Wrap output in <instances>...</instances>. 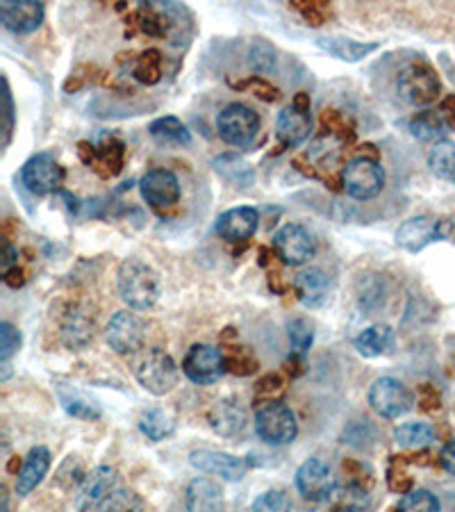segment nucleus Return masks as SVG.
<instances>
[{"instance_id":"1","label":"nucleus","mask_w":455,"mask_h":512,"mask_svg":"<svg viewBox=\"0 0 455 512\" xmlns=\"http://www.w3.org/2000/svg\"><path fill=\"white\" fill-rule=\"evenodd\" d=\"M121 299L132 310H151L160 301L162 280L160 274L139 258H128L121 262L117 276Z\"/></svg>"},{"instance_id":"2","label":"nucleus","mask_w":455,"mask_h":512,"mask_svg":"<svg viewBox=\"0 0 455 512\" xmlns=\"http://www.w3.org/2000/svg\"><path fill=\"white\" fill-rule=\"evenodd\" d=\"M255 433L269 447H287L299 435V424L292 408L280 401H267L255 412Z\"/></svg>"},{"instance_id":"3","label":"nucleus","mask_w":455,"mask_h":512,"mask_svg":"<svg viewBox=\"0 0 455 512\" xmlns=\"http://www.w3.org/2000/svg\"><path fill=\"white\" fill-rule=\"evenodd\" d=\"M396 89H399V96L405 103L424 107L437 101L442 85L433 66L426 62H410L403 66L399 78H396Z\"/></svg>"},{"instance_id":"4","label":"nucleus","mask_w":455,"mask_h":512,"mask_svg":"<svg viewBox=\"0 0 455 512\" xmlns=\"http://www.w3.org/2000/svg\"><path fill=\"white\" fill-rule=\"evenodd\" d=\"M135 376L146 392H151L155 396H164L178 385L180 371L167 351L151 349L146 351L142 355V360L137 362Z\"/></svg>"},{"instance_id":"5","label":"nucleus","mask_w":455,"mask_h":512,"mask_svg":"<svg viewBox=\"0 0 455 512\" xmlns=\"http://www.w3.org/2000/svg\"><path fill=\"white\" fill-rule=\"evenodd\" d=\"M217 130L223 142L230 146H251L260 132V117L248 105L230 103L219 112Z\"/></svg>"},{"instance_id":"6","label":"nucleus","mask_w":455,"mask_h":512,"mask_svg":"<svg viewBox=\"0 0 455 512\" xmlns=\"http://www.w3.org/2000/svg\"><path fill=\"white\" fill-rule=\"evenodd\" d=\"M344 192L355 201H371L385 187V169L371 158H355L342 173Z\"/></svg>"},{"instance_id":"7","label":"nucleus","mask_w":455,"mask_h":512,"mask_svg":"<svg viewBox=\"0 0 455 512\" xmlns=\"http://www.w3.org/2000/svg\"><path fill=\"white\" fill-rule=\"evenodd\" d=\"M228 371V360L219 346L194 344L182 360V374L196 385H212Z\"/></svg>"},{"instance_id":"8","label":"nucleus","mask_w":455,"mask_h":512,"mask_svg":"<svg viewBox=\"0 0 455 512\" xmlns=\"http://www.w3.org/2000/svg\"><path fill=\"white\" fill-rule=\"evenodd\" d=\"M451 230H453V224L449 219L412 217L405 221V224H401L399 230H396V244L410 253H419L424 251L428 244L440 242V239L449 237Z\"/></svg>"},{"instance_id":"9","label":"nucleus","mask_w":455,"mask_h":512,"mask_svg":"<svg viewBox=\"0 0 455 512\" xmlns=\"http://www.w3.org/2000/svg\"><path fill=\"white\" fill-rule=\"evenodd\" d=\"M21 183L30 194L48 196L62 187L64 169L51 153H37L23 164Z\"/></svg>"},{"instance_id":"10","label":"nucleus","mask_w":455,"mask_h":512,"mask_svg":"<svg viewBox=\"0 0 455 512\" xmlns=\"http://www.w3.org/2000/svg\"><path fill=\"white\" fill-rule=\"evenodd\" d=\"M369 406L383 419H399L412 408V394L399 378L383 376L371 385Z\"/></svg>"},{"instance_id":"11","label":"nucleus","mask_w":455,"mask_h":512,"mask_svg":"<svg viewBox=\"0 0 455 512\" xmlns=\"http://www.w3.org/2000/svg\"><path fill=\"white\" fill-rule=\"evenodd\" d=\"M105 340L119 355H135L146 342V326L135 312L121 310L110 319L105 328Z\"/></svg>"},{"instance_id":"12","label":"nucleus","mask_w":455,"mask_h":512,"mask_svg":"<svg viewBox=\"0 0 455 512\" xmlns=\"http://www.w3.org/2000/svg\"><path fill=\"white\" fill-rule=\"evenodd\" d=\"M296 487H299L301 497L321 503L333 497L337 490V478L321 458H310L296 472Z\"/></svg>"},{"instance_id":"13","label":"nucleus","mask_w":455,"mask_h":512,"mask_svg":"<svg viewBox=\"0 0 455 512\" xmlns=\"http://www.w3.org/2000/svg\"><path fill=\"white\" fill-rule=\"evenodd\" d=\"M273 249H276L278 258L292 267H301V264L310 262L317 253V242L310 235V230H305L299 224H287L273 235Z\"/></svg>"},{"instance_id":"14","label":"nucleus","mask_w":455,"mask_h":512,"mask_svg":"<svg viewBox=\"0 0 455 512\" xmlns=\"http://www.w3.org/2000/svg\"><path fill=\"white\" fill-rule=\"evenodd\" d=\"M117 490V472L112 467H96L82 478L80 490L76 494V510L78 512H98L103 503L112 497Z\"/></svg>"},{"instance_id":"15","label":"nucleus","mask_w":455,"mask_h":512,"mask_svg":"<svg viewBox=\"0 0 455 512\" xmlns=\"http://www.w3.org/2000/svg\"><path fill=\"white\" fill-rule=\"evenodd\" d=\"M189 462H192V467H196L198 472L221 476L226 478V481H242L248 472V467H251V462L244 458L230 456V453L214 451V449L192 451Z\"/></svg>"},{"instance_id":"16","label":"nucleus","mask_w":455,"mask_h":512,"mask_svg":"<svg viewBox=\"0 0 455 512\" xmlns=\"http://www.w3.org/2000/svg\"><path fill=\"white\" fill-rule=\"evenodd\" d=\"M139 189H142L144 201L157 210L173 208L180 201V183L176 173L167 169L148 171L139 183Z\"/></svg>"},{"instance_id":"17","label":"nucleus","mask_w":455,"mask_h":512,"mask_svg":"<svg viewBox=\"0 0 455 512\" xmlns=\"http://www.w3.org/2000/svg\"><path fill=\"white\" fill-rule=\"evenodd\" d=\"M0 21L14 35H30L44 23V5L37 0H5L0 3Z\"/></svg>"},{"instance_id":"18","label":"nucleus","mask_w":455,"mask_h":512,"mask_svg":"<svg viewBox=\"0 0 455 512\" xmlns=\"http://www.w3.org/2000/svg\"><path fill=\"white\" fill-rule=\"evenodd\" d=\"M260 224V212L251 208V205H239V208L226 210L219 214L217 219V233L226 239V242H246L255 235Z\"/></svg>"},{"instance_id":"19","label":"nucleus","mask_w":455,"mask_h":512,"mask_svg":"<svg viewBox=\"0 0 455 512\" xmlns=\"http://www.w3.org/2000/svg\"><path fill=\"white\" fill-rule=\"evenodd\" d=\"M312 132V114L308 107L289 105L278 114L276 121V135L283 146H299Z\"/></svg>"},{"instance_id":"20","label":"nucleus","mask_w":455,"mask_h":512,"mask_svg":"<svg viewBox=\"0 0 455 512\" xmlns=\"http://www.w3.org/2000/svg\"><path fill=\"white\" fill-rule=\"evenodd\" d=\"M208 419H210L212 431L219 433L221 437L242 435L248 424L246 410L239 406V401H233V399H221L214 403Z\"/></svg>"},{"instance_id":"21","label":"nucleus","mask_w":455,"mask_h":512,"mask_svg":"<svg viewBox=\"0 0 455 512\" xmlns=\"http://www.w3.org/2000/svg\"><path fill=\"white\" fill-rule=\"evenodd\" d=\"M94 337V317L91 312L80 308V305H73V308L66 310L62 319V342L73 351L85 349Z\"/></svg>"},{"instance_id":"22","label":"nucleus","mask_w":455,"mask_h":512,"mask_svg":"<svg viewBox=\"0 0 455 512\" xmlns=\"http://www.w3.org/2000/svg\"><path fill=\"white\" fill-rule=\"evenodd\" d=\"M48 469H51V451L46 447L30 449L19 476H16V494L28 497L32 490H37V485L44 481Z\"/></svg>"},{"instance_id":"23","label":"nucleus","mask_w":455,"mask_h":512,"mask_svg":"<svg viewBox=\"0 0 455 512\" xmlns=\"http://www.w3.org/2000/svg\"><path fill=\"white\" fill-rule=\"evenodd\" d=\"M187 512H223V492L210 478H194L185 490Z\"/></svg>"},{"instance_id":"24","label":"nucleus","mask_w":455,"mask_h":512,"mask_svg":"<svg viewBox=\"0 0 455 512\" xmlns=\"http://www.w3.org/2000/svg\"><path fill=\"white\" fill-rule=\"evenodd\" d=\"M294 289L305 308H321L330 296V278L321 269L301 271L294 280Z\"/></svg>"},{"instance_id":"25","label":"nucleus","mask_w":455,"mask_h":512,"mask_svg":"<svg viewBox=\"0 0 455 512\" xmlns=\"http://www.w3.org/2000/svg\"><path fill=\"white\" fill-rule=\"evenodd\" d=\"M317 46L328 55L337 57L342 62H360L364 57L378 51V44H371V41H355L346 37H319Z\"/></svg>"},{"instance_id":"26","label":"nucleus","mask_w":455,"mask_h":512,"mask_svg":"<svg viewBox=\"0 0 455 512\" xmlns=\"http://www.w3.org/2000/svg\"><path fill=\"white\" fill-rule=\"evenodd\" d=\"M394 344V330L385 324H376L355 337L353 346L364 358H378Z\"/></svg>"},{"instance_id":"27","label":"nucleus","mask_w":455,"mask_h":512,"mask_svg":"<svg viewBox=\"0 0 455 512\" xmlns=\"http://www.w3.org/2000/svg\"><path fill=\"white\" fill-rule=\"evenodd\" d=\"M148 132L155 142H160L164 146H189L192 144V135L185 123L176 117H160L155 119L151 126H148Z\"/></svg>"},{"instance_id":"28","label":"nucleus","mask_w":455,"mask_h":512,"mask_svg":"<svg viewBox=\"0 0 455 512\" xmlns=\"http://www.w3.org/2000/svg\"><path fill=\"white\" fill-rule=\"evenodd\" d=\"M446 130H449V123L442 117V112L435 110L419 112L417 117H412L410 121V132L419 139V142H442L440 137Z\"/></svg>"},{"instance_id":"29","label":"nucleus","mask_w":455,"mask_h":512,"mask_svg":"<svg viewBox=\"0 0 455 512\" xmlns=\"http://www.w3.org/2000/svg\"><path fill=\"white\" fill-rule=\"evenodd\" d=\"M139 431H142L151 442H162L176 431V419L167 410L151 408L146 410L139 419Z\"/></svg>"},{"instance_id":"30","label":"nucleus","mask_w":455,"mask_h":512,"mask_svg":"<svg viewBox=\"0 0 455 512\" xmlns=\"http://www.w3.org/2000/svg\"><path fill=\"white\" fill-rule=\"evenodd\" d=\"M428 167L437 178L449 180V183L455 185V144L449 142V139L437 142L428 153Z\"/></svg>"},{"instance_id":"31","label":"nucleus","mask_w":455,"mask_h":512,"mask_svg":"<svg viewBox=\"0 0 455 512\" xmlns=\"http://www.w3.org/2000/svg\"><path fill=\"white\" fill-rule=\"evenodd\" d=\"M394 437L401 449H426L428 444H433L435 431L424 421H408V424L396 428Z\"/></svg>"},{"instance_id":"32","label":"nucleus","mask_w":455,"mask_h":512,"mask_svg":"<svg viewBox=\"0 0 455 512\" xmlns=\"http://www.w3.org/2000/svg\"><path fill=\"white\" fill-rule=\"evenodd\" d=\"M132 76L144 85H157L162 78V57L157 51H146L135 60L132 66Z\"/></svg>"},{"instance_id":"33","label":"nucleus","mask_w":455,"mask_h":512,"mask_svg":"<svg viewBox=\"0 0 455 512\" xmlns=\"http://www.w3.org/2000/svg\"><path fill=\"white\" fill-rule=\"evenodd\" d=\"M144 510L146 506L137 492L117 487V490L112 492V497L103 503V508L98 512H144Z\"/></svg>"},{"instance_id":"34","label":"nucleus","mask_w":455,"mask_h":512,"mask_svg":"<svg viewBox=\"0 0 455 512\" xmlns=\"http://www.w3.org/2000/svg\"><path fill=\"white\" fill-rule=\"evenodd\" d=\"M399 512H440V501L428 490H410L401 497Z\"/></svg>"},{"instance_id":"35","label":"nucleus","mask_w":455,"mask_h":512,"mask_svg":"<svg viewBox=\"0 0 455 512\" xmlns=\"http://www.w3.org/2000/svg\"><path fill=\"white\" fill-rule=\"evenodd\" d=\"M251 69H255L258 73H264V76H271V73H276V51H273V46L269 41L264 39H255L253 46H251Z\"/></svg>"},{"instance_id":"36","label":"nucleus","mask_w":455,"mask_h":512,"mask_svg":"<svg viewBox=\"0 0 455 512\" xmlns=\"http://www.w3.org/2000/svg\"><path fill=\"white\" fill-rule=\"evenodd\" d=\"M287 335H289V344H292V351L296 355H305L310 351L312 340H314V330L305 319H292L287 326Z\"/></svg>"},{"instance_id":"37","label":"nucleus","mask_w":455,"mask_h":512,"mask_svg":"<svg viewBox=\"0 0 455 512\" xmlns=\"http://www.w3.org/2000/svg\"><path fill=\"white\" fill-rule=\"evenodd\" d=\"M253 512H294V503L285 492L267 490L253 501Z\"/></svg>"},{"instance_id":"38","label":"nucleus","mask_w":455,"mask_h":512,"mask_svg":"<svg viewBox=\"0 0 455 512\" xmlns=\"http://www.w3.org/2000/svg\"><path fill=\"white\" fill-rule=\"evenodd\" d=\"M19 349H21L19 328H14L12 324L3 321V324H0V360H3V365H7L12 355Z\"/></svg>"},{"instance_id":"39","label":"nucleus","mask_w":455,"mask_h":512,"mask_svg":"<svg viewBox=\"0 0 455 512\" xmlns=\"http://www.w3.org/2000/svg\"><path fill=\"white\" fill-rule=\"evenodd\" d=\"M62 406H64L66 412H69V415L78 417V419H85V421L101 417V410H98L96 403L85 401V399H78V396L62 394Z\"/></svg>"},{"instance_id":"40","label":"nucleus","mask_w":455,"mask_h":512,"mask_svg":"<svg viewBox=\"0 0 455 512\" xmlns=\"http://www.w3.org/2000/svg\"><path fill=\"white\" fill-rule=\"evenodd\" d=\"M228 360V371H233L237 376H251L255 369H258V360L253 358L246 349H235L230 355H226Z\"/></svg>"},{"instance_id":"41","label":"nucleus","mask_w":455,"mask_h":512,"mask_svg":"<svg viewBox=\"0 0 455 512\" xmlns=\"http://www.w3.org/2000/svg\"><path fill=\"white\" fill-rule=\"evenodd\" d=\"M283 385H285L283 378H280L278 374H269V376L262 378V381L258 383V387H255V394H258L260 399L273 401V396L283 392ZM267 401H264V403H267Z\"/></svg>"},{"instance_id":"42","label":"nucleus","mask_w":455,"mask_h":512,"mask_svg":"<svg viewBox=\"0 0 455 512\" xmlns=\"http://www.w3.org/2000/svg\"><path fill=\"white\" fill-rule=\"evenodd\" d=\"M296 7H299V12L308 19V23H312V26H321L326 19V7L321 3H299Z\"/></svg>"},{"instance_id":"43","label":"nucleus","mask_w":455,"mask_h":512,"mask_svg":"<svg viewBox=\"0 0 455 512\" xmlns=\"http://www.w3.org/2000/svg\"><path fill=\"white\" fill-rule=\"evenodd\" d=\"M440 462H442V467L446 469V472L455 476V440H451V442L446 444V447L442 449Z\"/></svg>"},{"instance_id":"44","label":"nucleus","mask_w":455,"mask_h":512,"mask_svg":"<svg viewBox=\"0 0 455 512\" xmlns=\"http://www.w3.org/2000/svg\"><path fill=\"white\" fill-rule=\"evenodd\" d=\"M440 112H442V117L446 119V123H449V128H453L455 126V96L444 98Z\"/></svg>"},{"instance_id":"45","label":"nucleus","mask_w":455,"mask_h":512,"mask_svg":"<svg viewBox=\"0 0 455 512\" xmlns=\"http://www.w3.org/2000/svg\"><path fill=\"white\" fill-rule=\"evenodd\" d=\"M5 114H7V142H10V132L14 128V107H12V96H10V87H7L5 80Z\"/></svg>"},{"instance_id":"46","label":"nucleus","mask_w":455,"mask_h":512,"mask_svg":"<svg viewBox=\"0 0 455 512\" xmlns=\"http://www.w3.org/2000/svg\"><path fill=\"white\" fill-rule=\"evenodd\" d=\"M5 283L10 285V287H21L23 283H26V278H23V271L19 269V267H14V269H10V271H5Z\"/></svg>"},{"instance_id":"47","label":"nucleus","mask_w":455,"mask_h":512,"mask_svg":"<svg viewBox=\"0 0 455 512\" xmlns=\"http://www.w3.org/2000/svg\"><path fill=\"white\" fill-rule=\"evenodd\" d=\"M16 255H19V251H16L10 242H5V253H3V271H10V269H14L12 264L16 262Z\"/></svg>"},{"instance_id":"48","label":"nucleus","mask_w":455,"mask_h":512,"mask_svg":"<svg viewBox=\"0 0 455 512\" xmlns=\"http://www.w3.org/2000/svg\"><path fill=\"white\" fill-rule=\"evenodd\" d=\"M333 512H355L351 506H346V503H339V506Z\"/></svg>"}]
</instances>
